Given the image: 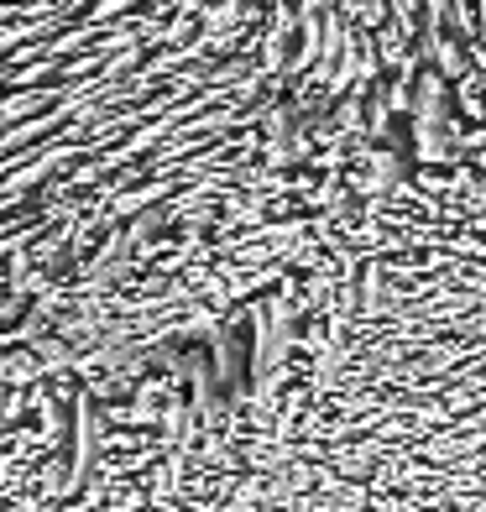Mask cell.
I'll list each match as a JSON object with an SVG mask.
<instances>
[{
  "label": "cell",
  "instance_id": "6da1fadb",
  "mask_svg": "<svg viewBox=\"0 0 486 512\" xmlns=\"http://www.w3.org/2000/svg\"><path fill=\"white\" fill-rule=\"evenodd\" d=\"M413 178H486V0H0V351L210 340Z\"/></svg>",
  "mask_w": 486,
  "mask_h": 512
},
{
  "label": "cell",
  "instance_id": "7a4b0ae2",
  "mask_svg": "<svg viewBox=\"0 0 486 512\" xmlns=\"http://www.w3.org/2000/svg\"><path fill=\"white\" fill-rule=\"evenodd\" d=\"M147 460L173 512H486V194H398L267 293Z\"/></svg>",
  "mask_w": 486,
  "mask_h": 512
}]
</instances>
